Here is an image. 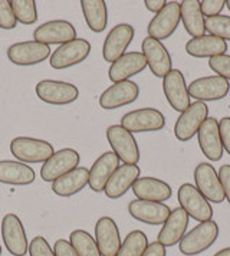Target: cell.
<instances>
[{"instance_id":"cell-1","label":"cell","mask_w":230,"mask_h":256,"mask_svg":"<svg viewBox=\"0 0 230 256\" xmlns=\"http://www.w3.org/2000/svg\"><path fill=\"white\" fill-rule=\"evenodd\" d=\"M218 238V226L214 220L198 223L190 232L183 236L178 244L180 252L186 256L200 255L212 248Z\"/></svg>"},{"instance_id":"cell-2","label":"cell","mask_w":230,"mask_h":256,"mask_svg":"<svg viewBox=\"0 0 230 256\" xmlns=\"http://www.w3.org/2000/svg\"><path fill=\"white\" fill-rule=\"evenodd\" d=\"M10 152L22 163H45L54 156V146L32 137H16L10 142Z\"/></svg>"},{"instance_id":"cell-3","label":"cell","mask_w":230,"mask_h":256,"mask_svg":"<svg viewBox=\"0 0 230 256\" xmlns=\"http://www.w3.org/2000/svg\"><path fill=\"white\" fill-rule=\"evenodd\" d=\"M177 198L180 208L187 213L188 218L200 223L213 220V208L210 202H207L206 198L192 183L182 184L178 188Z\"/></svg>"},{"instance_id":"cell-4","label":"cell","mask_w":230,"mask_h":256,"mask_svg":"<svg viewBox=\"0 0 230 256\" xmlns=\"http://www.w3.org/2000/svg\"><path fill=\"white\" fill-rule=\"evenodd\" d=\"M207 118H208V106L206 102H200V101L192 102L190 106L183 111L176 121L174 126L176 138L182 142L192 140L194 136H197L198 130Z\"/></svg>"},{"instance_id":"cell-5","label":"cell","mask_w":230,"mask_h":256,"mask_svg":"<svg viewBox=\"0 0 230 256\" xmlns=\"http://www.w3.org/2000/svg\"><path fill=\"white\" fill-rule=\"evenodd\" d=\"M36 95L40 101L50 105H69L80 96L76 85L65 81L44 80L36 84Z\"/></svg>"},{"instance_id":"cell-6","label":"cell","mask_w":230,"mask_h":256,"mask_svg":"<svg viewBox=\"0 0 230 256\" xmlns=\"http://www.w3.org/2000/svg\"><path fill=\"white\" fill-rule=\"evenodd\" d=\"M106 140L112 152L124 164H137L140 162V148L134 136L121 126L106 128Z\"/></svg>"},{"instance_id":"cell-7","label":"cell","mask_w":230,"mask_h":256,"mask_svg":"<svg viewBox=\"0 0 230 256\" xmlns=\"http://www.w3.org/2000/svg\"><path fill=\"white\" fill-rule=\"evenodd\" d=\"M120 126L126 128L131 134L151 132V131H160L166 127V118L162 112L156 108H140L122 116Z\"/></svg>"},{"instance_id":"cell-8","label":"cell","mask_w":230,"mask_h":256,"mask_svg":"<svg viewBox=\"0 0 230 256\" xmlns=\"http://www.w3.org/2000/svg\"><path fill=\"white\" fill-rule=\"evenodd\" d=\"M90 54H91V44L86 39L76 38L75 40L60 45L58 49H55L49 58V64L54 70H66L84 62L90 56Z\"/></svg>"},{"instance_id":"cell-9","label":"cell","mask_w":230,"mask_h":256,"mask_svg":"<svg viewBox=\"0 0 230 256\" xmlns=\"http://www.w3.org/2000/svg\"><path fill=\"white\" fill-rule=\"evenodd\" d=\"M2 238L8 252L13 256H24L29 252L28 234L22 220L14 213L4 214L2 220Z\"/></svg>"},{"instance_id":"cell-10","label":"cell","mask_w":230,"mask_h":256,"mask_svg":"<svg viewBox=\"0 0 230 256\" xmlns=\"http://www.w3.org/2000/svg\"><path fill=\"white\" fill-rule=\"evenodd\" d=\"M180 20H182L180 3L167 2L166 8L157 13L148 24V28H147L148 36L160 42L164 39H168L178 28Z\"/></svg>"},{"instance_id":"cell-11","label":"cell","mask_w":230,"mask_h":256,"mask_svg":"<svg viewBox=\"0 0 230 256\" xmlns=\"http://www.w3.org/2000/svg\"><path fill=\"white\" fill-rule=\"evenodd\" d=\"M80 152L74 148H62L54 152V156L46 160L40 168V177L44 182H55L59 177L80 167Z\"/></svg>"},{"instance_id":"cell-12","label":"cell","mask_w":230,"mask_h":256,"mask_svg":"<svg viewBox=\"0 0 230 256\" xmlns=\"http://www.w3.org/2000/svg\"><path fill=\"white\" fill-rule=\"evenodd\" d=\"M50 46L39 44L36 40H26L13 44L8 49V58L12 64L19 66H32L45 62L49 58Z\"/></svg>"},{"instance_id":"cell-13","label":"cell","mask_w":230,"mask_h":256,"mask_svg":"<svg viewBox=\"0 0 230 256\" xmlns=\"http://www.w3.org/2000/svg\"><path fill=\"white\" fill-rule=\"evenodd\" d=\"M230 91L229 81L218 75H210L194 80L188 85V95L200 102L223 100Z\"/></svg>"},{"instance_id":"cell-14","label":"cell","mask_w":230,"mask_h":256,"mask_svg":"<svg viewBox=\"0 0 230 256\" xmlns=\"http://www.w3.org/2000/svg\"><path fill=\"white\" fill-rule=\"evenodd\" d=\"M34 39L44 45H65L76 39V29L68 20H50L36 28Z\"/></svg>"},{"instance_id":"cell-15","label":"cell","mask_w":230,"mask_h":256,"mask_svg":"<svg viewBox=\"0 0 230 256\" xmlns=\"http://www.w3.org/2000/svg\"><path fill=\"white\" fill-rule=\"evenodd\" d=\"M141 50L147 60V66L154 76L164 78L172 70V56L162 42L147 36L141 44Z\"/></svg>"},{"instance_id":"cell-16","label":"cell","mask_w":230,"mask_h":256,"mask_svg":"<svg viewBox=\"0 0 230 256\" xmlns=\"http://www.w3.org/2000/svg\"><path fill=\"white\" fill-rule=\"evenodd\" d=\"M134 28L128 24H120L114 26L106 35L102 45V56L106 62L114 64L126 54V49L134 39Z\"/></svg>"},{"instance_id":"cell-17","label":"cell","mask_w":230,"mask_h":256,"mask_svg":"<svg viewBox=\"0 0 230 256\" xmlns=\"http://www.w3.org/2000/svg\"><path fill=\"white\" fill-rule=\"evenodd\" d=\"M162 91L168 104L177 112H183L192 104L188 86L186 84V78L182 70H172L162 78Z\"/></svg>"},{"instance_id":"cell-18","label":"cell","mask_w":230,"mask_h":256,"mask_svg":"<svg viewBox=\"0 0 230 256\" xmlns=\"http://www.w3.org/2000/svg\"><path fill=\"white\" fill-rule=\"evenodd\" d=\"M194 183L197 190L206 198L207 202L222 203L224 200V192L218 173L210 163H200L196 167Z\"/></svg>"},{"instance_id":"cell-19","label":"cell","mask_w":230,"mask_h":256,"mask_svg":"<svg viewBox=\"0 0 230 256\" xmlns=\"http://www.w3.org/2000/svg\"><path fill=\"white\" fill-rule=\"evenodd\" d=\"M138 95H140V88L136 82H116L101 94L100 105L104 110H116L137 101Z\"/></svg>"},{"instance_id":"cell-20","label":"cell","mask_w":230,"mask_h":256,"mask_svg":"<svg viewBox=\"0 0 230 256\" xmlns=\"http://www.w3.org/2000/svg\"><path fill=\"white\" fill-rule=\"evenodd\" d=\"M95 242L102 256H116L121 248V236L112 218L104 216L95 223Z\"/></svg>"},{"instance_id":"cell-21","label":"cell","mask_w":230,"mask_h":256,"mask_svg":"<svg viewBox=\"0 0 230 256\" xmlns=\"http://www.w3.org/2000/svg\"><path fill=\"white\" fill-rule=\"evenodd\" d=\"M128 213L136 220L147 224H164L168 219L172 210L167 204L148 200H132L128 204Z\"/></svg>"},{"instance_id":"cell-22","label":"cell","mask_w":230,"mask_h":256,"mask_svg":"<svg viewBox=\"0 0 230 256\" xmlns=\"http://www.w3.org/2000/svg\"><path fill=\"white\" fill-rule=\"evenodd\" d=\"M147 68V60L144 58L142 52H126L120 59H116L114 64H111L108 70V78L111 81L116 82L130 81L131 76H136Z\"/></svg>"},{"instance_id":"cell-23","label":"cell","mask_w":230,"mask_h":256,"mask_svg":"<svg viewBox=\"0 0 230 256\" xmlns=\"http://www.w3.org/2000/svg\"><path fill=\"white\" fill-rule=\"evenodd\" d=\"M140 167L137 164H122L120 166L115 173L108 180L106 186L104 188V193L108 198H120L126 194L130 188H132L134 183L140 178Z\"/></svg>"},{"instance_id":"cell-24","label":"cell","mask_w":230,"mask_h":256,"mask_svg":"<svg viewBox=\"0 0 230 256\" xmlns=\"http://www.w3.org/2000/svg\"><path fill=\"white\" fill-rule=\"evenodd\" d=\"M198 146L202 152L210 162H218L223 157V144L218 131V121L214 118H207L197 132Z\"/></svg>"},{"instance_id":"cell-25","label":"cell","mask_w":230,"mask_h":256,"mask_svg":"<svg viewBox=\"0 0 230 256\" xmlns=\"http://www.w3.org/2000/svg\"><path fill=\"white\" fill-rule=\"evenodd\" d=\"M188 216L182 208L172 210L168 219L164 222L161 228L157 242L161 244L164 248H172L174 244H180L186 234V230L188 228Z\"/></svg>"},{"instance_id":"cell-26","label":"cell","mask_w":230,"mask_h":256,"mask_svg":"<svg viewBox=\"0 0 230 256\" xmlns=\"http://www.w3.org/2000/svg\"><path fill=\"white\" fill-rule=\"evenodd\" d=\"M118 167H120V158L114 152H106L101 154L95 160V163L92 164L91 170H90L88 186L91 187L92 192H95V193L104 192L108 180L111 178V176L114 174Z\"/></svg>"},{"instance_id":"cell-27","label":"cell","mask_w":230,"mask_h":256,"mask_svg":"<svg viewBox=\"0 0 230 256\" xmlns=\"http://www.w3.org/2000/svg\"><path fill=\"white\" fill-rule=\"evenodd\" d=\"M132 192L136 198L140 200L158 202V203L168 200L172 194V186L156 177H140L132 186Z\"/></svg>"},{"instance_id":"cell-28","label":"cell","mask_w":230,"mask_h":256,"mask_svg":"<svg viewBox=\"0 0 230 256\" xmlns=\"http://www.w3.org/2000/svg\"><path fill=\"white\" fill-rule=\"evenodd\" d=\"M36 178V173L30 166L14 160L0 162V183L10 186H29Z\"/></svg>"},{"instance_id":"cell-29","label":"cell","mask_w":230,"mask_h":256,"mask_svg":"<svg viewBox=\"0 0 230 256\" xmlns=\"http://www.w3.org/2000/svg\"><path fill=\"white\" fill-rule=\"evenodd\" d=\"M228 50V42L218 39L213 35H203L200 38H193L186 44L187 55L193 58H214L224 55Z\"/></svg>"},{"instance_id":"cell-30","label":"cell","mask_w":230,"mask_h":256,"mask_svg":"<svg viewBox=\"0 0 230 256\" xmlns=\"http://www.w3.org/2000/svg\"><path fill=\"white\" fill-rule=\"evenodd\" d=\"M90 183V170L85 167H76L65 176L59 177L52 183L54 193L60 198H70L80 193Z\"/></svg>"},{"instance_id":"cell-31","label":"cell","mask_w":230,"mask_h":256,"mask_svg":"<svg viewBox=\"0 0 230 256\" xmlns=\"http://www.w3.org/2000/svg\"><path fill=\"white\" fill-rule=\"evenodd\" d=\"M182 22L184 29L192 38H200L206 35V18L200 9L198 0H183L180 3Z\"/></svg>"},{"instance_id":"cell-32","label":"cell","mask_w":230,"mask_h":256,"mask_svg":"<svg viewBox=\"0 0 230 256\" xmlns=\"http://www.w3.org/2000/svg\"><path fill=\"white\" fill-rule=\"evenodd\" d=\"M80 9L88 28L95 34H101L108 24V8L104 0H82Z\"/></svg>"},{"instance_id":"cell-33","label":"cell","mask_w":230,"mask_h":256,"mask_svg":"<svg viewBox=\"0 0 230 256\" xmlns=\"http://www.w3.org/2000/svg\"><path fill=\"white\" fill-rule=\"evenodd\" d=\"M69 244H72L78 256H102L98 249V244L95 242V238H92V234H90L86 230L76 229L70 232Z\"/></svg>"},{"instance_id":"cell-34","label":"cell","mask_w":230,"mask_h":256,"mask_svg":"<svg viewBox=\"0 0 230 256\" xmlns=\"http://www.w3.org/2000/svg\"><path fill=\"white\" fill-rule=\"evenodd\" d=\"M148 244V238L146 233L142 230H132L126 234L116 256H142Z\"/></svg>"},{"instance_id":"cell-35","label":"cell","mask_w":230,"mask_h":256,"mask_svg":"<svg viewBox=\"0 0 230 256\" xmlns=\"http://www.w3.org/2000/svg\"><path fill=\"white\" fill-rule=\"evenodd\" d=\"M14 18L22 24H34L38 20V8L34 0H12Z\"/></svg>"},{"instance_id":"cell-36","label":"cell","mask_w":230,"mask_h":256,"mask_svg":"<svg viewBox=\"0 0 230 256\" xmlns=\"http://www.w3.org/2000/svg\"><path fill=\"white\" fill-rule=\"evenodd\" d=\"M206 30L218 39L228 42L230 40V16L218 14L206 19Z\"/></svg>"},{"instance_id":"cell-37","label":"cell","mask_w":230,"mask_h":256,"mask_svg":"<svg viewBox=\"0 0 230 256\" xmlns=\"http://www.w3.org/2000/svg\"><path fill=\"white\" fill-rule=\"evenodd\" d=\"M208 66L214 74H218V76L230 81V55L224 54V55L208 59Z\"/></svg>"},{"instance_id":"cell-38","label":"cell","mask_w":230,"mask_h":256,"mask_svg":"<svg viewBox=\"0 0 230 256\" xmlns=\"http://www.w3.org/2000/svg\"><path fill=\"white\" fill-rule=\"evenodd\" d=\"M16 24H18V20L14 18L10 2L9 0H0V28L10 30V29L16 28Z\"/></svg>"},{"instance_id":"cell-39","label":"cell","mask_w":230,"mask_h":256,"mask_svg":"<svg viewBox=\"0 0 230 256\" xmlns=\"http://www.w3.org/2000/svg\"><path fill=\"white\" fill-rule=\"evenodd\" d=\"M29 255L30 256H55L54 249L49 246L44 236H36L29 244Z\"/></svg>"},{"instance_id":"cell-40","label":"cell","mask_w":230,"mask_h":256,"mask_svg":"<svg viewBox=\"0 0 230 256\" xmlns=\"http://www.w3.org/2000/svg\"><path fill=\"white\" fill-rule=\"evenodd\" d=\"M224 6H226L224 0H203V2H200V9L206 19L218 16L220 12L224 9Z\"/></svg>"},{"instance_id":"cell-41","label":"cell","mask_w":230,"mask_h":256,"mask_svg":"<svg viewBox=\"0 0 230 256\" xmlns=\"http://www.w3.org/2000/svg\"><path fill=\"white\" fill-rule=\"evenodd\" d=\"M218 131L223 144V150L230 154V116H224L218 121Z\"/></svg>"},{"instance_id":"cell-42","label":"cell","mask_w":230,"mask_h":256,"mask_svg":"<svg viewBox=\"0 0 230 256\" xmlns=\"http://www.w3.org/2000/svg\"><path fill=\"white\" fill-rule=\"evenodd\" d=\"M218 178L224 192V198L230 204V164H223L218 170Z\"/></svg>"},{"instance_id":"cell-43","label":"cell","mask_w":230,"mask_h":256,"mask_svg":"<svg viewBox=\"0 0 230 256\" xmlns=\"http://www.w3.org/2000/svg\"><path fill=\"white\" fill-rule=\"evenodd\" d=\"M54 252H55V256H78L75 249L72 248V244H69V240H65V239H59L55 242Z\"/></svg>"},{"instance_id":"cell-44","label":"cell","mask_w":230,"mask_h":256,"mask_svg":"<svg viewBox=\"0 0 230 256\" xmlns=\"http://www.w3.org/2000/svg\"><path fill=\"white\" fill-rule=\"evenodd\" d=\"M167 252H166V248L161 244H158L157 240L152 242V244H148V248L146 249V252L142 254V256H166Z\"/></svg>"},{"instance_id":"cell-45","label":"cell","mask_w":230,"mask_h":256,"mask_svg":"<svg viewBox=\"0 0 230 256\" xmlns=\"http://www.w3.org/2000/svg\"><path fill=\"white\" fill-rule=\"evenodd\" d=\"M144 4H146V8L148 9L150 12H152L157 14V13L161 12V10L166 8L167 0H146V2H144Z\"/></svg>"},{"instance_id":"cell-46","label":"cell","mask_w":230,"mask_h":256,"mask_svg":"<svg viewBox=\"0 0 230 256\" xmlns=\"http://www.w3.org/2000/svg\"><path fill=\"white\" fill-rule=\"evenodd\" d=\"M213 256H230V246L229 248H224L222 250H218V254H214Z\"/></svg>"},{"instance_id":"cell-47","label":"cell","mask_w":230,"mask_h":256,"mask_svg":"<svg viewBox=\"0 0 230 256\" xmlns=\"http://www.w3.org/2000/svg\"><path fill=\"white\" fill-rule=\"evenodd\" d=\"M226 6H228V9L230 10V0H228V2H226Z\"/></svg>"},{"instance_id":"cell-48","label":"cell","mask_w":230,"mask_h":256,"mask_svg":"<svg viewBox=\"0 0 230 256\" xmlns=\"http://www.w3.org/2000/svg\"><path fill=\"white\" fill-rule=\"evenodd\" d=\"M0 256H2V246H0Z\"/></svg>"}]
</instances>
